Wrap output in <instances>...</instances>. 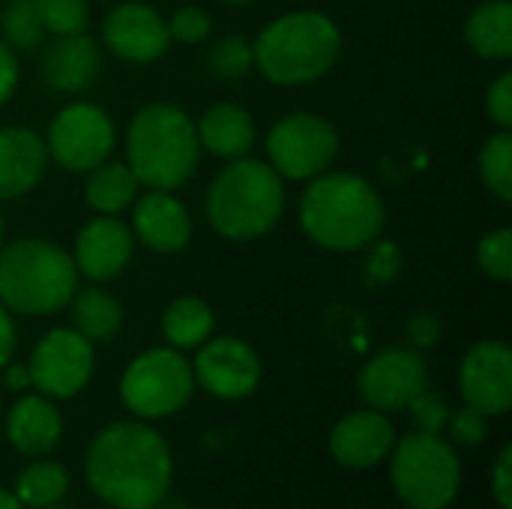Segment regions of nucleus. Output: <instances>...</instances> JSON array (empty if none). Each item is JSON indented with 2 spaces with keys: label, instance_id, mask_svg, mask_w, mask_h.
<instances>
[{
  "label": "nucleus",
  "instance_id": "nucleus-1",
  "mask_svg": "<svg viewBox=\"0 0 512 509\" xmlns=\"http://www.w3.org/2000/svg\"><path fill=\"white\" fill-rule=\"evenodd\" d=\"M84 477L111 509H156L174 480L168 441L144 420L111 423L87 447Z\"/></svg>",
  "mask_w": 512,
  "mask_h": 509
},
{
  "label": "nucleus",
  "instance_id": "nucleus-2",
  "mask_svg": "<svg viewBox=\"0 0 512 509\" xmlns=\"http://www.w3.org/2000/svg\"><path fill=\"white\" fill-rule=\"evenodd\" d=\"M387 207L378 189L351 171H324L309 180L300 201L303 234L327 252H363L384 234Z\"/></svg>",
  "mask_w": 512,
  "mask_h": 509
},
{
  "label": "nucleus",
  "instance_id": "nucleus-3",
  "mask_svg": "<svg viewBox=\"0 0 512 509\" xmlns=\"http://www.w3.org/2000/svg\"><path fill=\"white\" fill-rule=\"evenodd\" d=\"M210 228L234 243L267 237L285 213V180L270 162L243 156L228 162L204 198Z\"/></svg>",
  "mask_w": 512,
  "mask_h": 509
},
{
  "label": "nucleus",
  "instance_id": "nucleus-4",
  "mask_svg": "<svg viewBox=\"0 0 512 509\" xmlns=\"http://www.w3.org/2000/svg\"><path fill=\"white\" fill-rule=\"evenodd\" d=\"M342 51V30L315 9H300L270 21L252 42L255 66L279 87H303L324 78Z\"/></svg>",
  "mask_w": 512,
  "mask_h": 509
},
{
  "label": "nucleus",
  "instance_id": "nucleus-5",
  "mask_svg": "<svg viewBox=\"0 0 512 509\" xmlns=\"http://www.w3.org/2000/svg\"><path fill=\"white\" fill-rule=\"evenodd\" d=\"M126 156L141 186L165 192L180 189L201 162L195 120L171 102L138 108L126 129Z\"/></svg>",
  "mask_w": 512,
  "mask_h": 509
},
{
  "label": "nucleus",
  "instance_id": "nucleus-6",
  "mask_svg": "<svg viewBox=\"0 0 512 509\" xmlns=\"http://www.w3.org/2000/svg\"><path fill=\"white\" fill-rule=\"evenodd\" d=\"M75 291V261L57 243L21 237L0 246V303L12 315L48 318L66 309Z\"/></svg>",
  "mask_w": 512,
  "mask_h": 509
},
{
  "label": "nucleus",
  "instance_id": "nucleus-7",
  "mask_svg": "<svg viewBox=\"0 0 512 509\" xmlns=\"http://www.w3.org/2000/svg\"><path fill=\"white\" fill-rule=\"evenodd\" d=\"M390 480L399 501L411 509H447L462 486L456 447L441 435L411 432L390 450Z\"/></svg>",
  "mask_w": 512,
  "mask_h": 509
},
{
  "label": "nucleus",
  "instance_id": "nucleus-8",
  "mask_svg": "<svg viewBox=\"0 0 512 509\" xmlns=\"http://www.w3.org/2000/svg\"><path fill=\"white\" fill-rule=\"evenodd\" d=\"M195 393L192 363L171 345L141 351L120 375V402L135 420H165Z\"/></svg>",
  "mask_w": 512,
  "mask_h": 509
},
{
  "label": "nucleus",
  "instance_id": "nucleus-9",
  "mask_svg": "<svg viewBox=\"0 0 512 509\" xmlns=\"http://www.w3.org/2000/svg\"><path fill=\"white\" fill-rule=\"evenodd\" d=\"M264 150L270 168L282 180H312L330 171L339 156V132L321 114L294 111L273 123Z\"/></svg>",
  "mask_w": 512,
  "mask_h": 509
},
{
  "label": "nucleus",
  "instance_id": "nucleus-10",
  "mask_svg": "<svg viewBox=\"0 0 512 509\" xmlns=\"http://www.w3.org/2000/svg\"><path fill=\"white\" fill-rule=\"evenodd\" d=\"M114 144H117L114 120L105 108L93 102L63 105L51 117V126L45 135L48 156L72 174H81V171L87 174L90 168L105 162Z\"/></svg>",
  "mask_w": 512,
  "mask_h": 509
},
{
  "label": "nucleus",
  "instance_id": "nucleus-11",
  "mask_svg": "<svg viewBox=\"0 0 512 509\" xmlns=\"http://www.w3.org/2000/svg\"><path fill=\"white\" fill-rule=\"evenodd\" d=\"M30 387L48 399L78 396L96 369L93 345L72 327L48 330L30 354Z\"/></svg>",
  "mask_w": 512,
  "mask_h": 509
},
{
  "label": "nucleus",
  "instance_id": "nucleus-12",
  "mask_svg": "<svg viewBox=\"0 0 512 509\" xmlns=\"http://www.w3.org/2000/svg\"><path fill=\"white\" fill-rule=\"evenodd\" d=\"M360 396L369 408L381 414H396L411 405L426 387H429V369L420 351L411 345L402 348H384L378 351L363 369H360Z\"/></svg>",
  "mask_w": 512,
  "mask_h": 509
},
{
  "label": "nucleus",
  "instance_id": "nucleus-13",
  "mask_svg": "<svg viewBox=\"0 0 512 509\" xmlns=\"http://www.w3.org/2000/svg\"><path fill=\"white\" fill-rule=\"evenodd\" d=\"M192 375L195 387H201L204 393L225 402H237L258 390L261 360L255 348L237 336H210L192 360Z\"/></svg>",
  "mask_w": 512,
  "mask_h": 509
},
{
  "label": "nucleus",
  "instance_id": "nucleus-14",
  "mask_svg": "<svg viewBox=\"0 0 512 509\" xmlns=\"http://www.w3.org/2000/svg\"><path fill=\"white\" fill-rule=\"evenodd\" d=\"M459 396L483 417H504L512 408V351L501 339L474 345L459 366Z\"/></svg>",
  "mask_w": 512,
  "mask_h": 509
},
{
  "label": "nucleus",
  "instance_id": "nucleus-15",
  "mask_svg": "<svg viewBox=\"0 0 512 509\" xmlns=\"http://www.w3.org/2000/svg\"><path fill=\"white\" fill-rule=\"evenodd\" d=\"M102 39L114 57H120L126 63H141V66L159 60L171 45L165 18L153 6L135 3V0L117 3L105 15Z\"/></svg>",
  "mask_w": 512,
  "mask_h": 509
},
{
  "label": "nucleus",
  "instance_id": "nucleus-16",
  "mask_svg": "<svg viewBox=\"0 0 512 509\" xmlns=\"http://www.w3.org/2000/svg\"><path fill=\"white\" fill-rule=\"evenodd\" d=\"M69 255L78 276H87L90 282H111L129 267L135 255L132 228L117 216H96L75 234Z\"/></svg>",
  "mask_w": 512,
  "mask_h": 509
},
{
  "label": "nucleus",
  "instance_id": "nucleus-17",
  "mask_svg": "<svg viewBox=\"0 0 512 509\" xmlns=\"http://www.w3.org/2000/svg\"><path fill=\"white\" fill-rule=\"evenodd\" d=\"M129 228L135 243L159 255H177L192 240V216L186 204L165 189H147L135 198Z\"/></svg>",
  "mask_w": 512,
  "mask_h": 509
},
{
  "label": "nucleus",
  "instance_id": "nucleus-18",
  "mask_svg": "<svg viewBox=\"0 0 512 509\" xmlns=\"http://www.w3.org/2000/svg\"><path fill=\"white\" fill-rule=\"evenodd\" d=\"M396 444V429L387 414L375 408L354 411L342 417L330 432V456L351 471H366L381 465Z\"/></svg>",
  "mask_w": 512,
  "mask_h": 509
},
{
  "label": "nucleus",
  "instance_id": "nucleus-19",
  "mask_svg": "<svg viewBox=\"0 0 512 509\" xmlns=\"http://www.w3.org/2000/svg\"><path fill=\"white\" fill-rule=\"evenodd\" d=\"M102 72V48L84 30L72 36H57L39 60V75L54 93H87Z\"/></svg>",
  "mask_w": 512,
  "mask_h": 509
},
{
  "label": "nucleus",
  "instance_id": "nucleus-20",
  "mask_svg": "<svg viewBox=\"0 0 512 509\" xmlns=\"http://www.w3.org/2000/svg\"><path fill=\"white\" fill-rule=\"evenodd\" d=\"M45 138L27 126L0 129V201H12L39 186L48 171Z\"/></svg>",
  "mask_w": 512,
  "mask_h": 509
},
{
  "label": "nucleus",
  "instance_id": "nucleus-21",
  "mask_svg": "<svg viewBox=\"0 0 512 509\" xmlns=\"http://www.w3.org/2000/svg\"><path fill=\"white\" fill-rule=\"evenodd\" d=\"M6 438L9 444L30 456V459H42L48 456L60 438H63V417L57 411V405L42 396V393H27L21 396L6 417Z\"/></svg>",
  "mask_w": 512,
  "mask_h": 509
},
{
  "label": "nucleus",
  "instance_id": "nucleus-22",
  "mask_svg": "<svg viewBox=\"0 0 512 509\" xmlns=\"http://www.w3.org/2000/svg\"><path fill=\"white\" fill-rule=\"evenodd\" d=\"M198 144L216 159L234 162L249 156L255 147V120L246 108L234 102H216L210 105L201 120H195Z\"/></svg>",
  "mask_w": 512,
  "mask_h": 509
},
{
  "label": "nucleus",
  "instance_id": "nucleus-23",
  "mask_svg": "<svg viewBox=\"0 0 512 509\" xmlns=\"http://www.w3.org/2000/svg\"><path fill=\"white\" fill-rule=\"evenodd\" d=\"M72 330L81 333L90 345L114 342L123 330V306L114 294L102 288H81L69 300Z\"/></svg>",
  "mask_w": 512,
  "mask_h": 509
},
{
  "label": "nucleus",
  "instance_id": "nucleus-24",
  "mask_svg": "<svg viewBox=\"0 0 512 509\" xmlns=\"http://www.w3.org/2000/svg\"><path fill=\"white\" fill-rule=\"evenodd\" d=\"M138 177L126 162H99L87 171L84 183V201L99 216H120L129 210L138 198Z\"/></svg>",
  "mask_w": 512,
  "mask_h": 509
},
{
  "label": "nucleus",
  "instance_id": "nucleus-25",
  "mask_svg": "<svg viewBox=\"0 0 512 509\" xmlns=\"http://www.w3.org/2000/svg\"><path fill=\"white\" fill-rule=\"evenodd\" d=\"M465 39L483 60L512 57V3L486 0L465 21Z\"/></svg>",
  "mask_w": 512,
  "mask_h": 509
},
{
  "label": "nucleus",
  "instance_id": "nucleus-26",
  "mask_svg": "<svg viewBox=\"0 0 512 509\" xmlns=\"http://www.w3.org/2000/svg\"><path fill=\"white\" fill-rule=\"evenodd\" d=\"M213 327H216V315L210 303L192 294L171 300L168 309L162 312V336L177 351L201 348L213 336Z\"/></svg>",
  "mask_w": 512,
  "mask_h": 509
},
{
  "label": "nucleus",
  "instance_id": "nucleus-27",
  "mask_svg": "<svg viewBox=\"0 0 512 509\" xmlns=\"http://www.w3.org/2000/svg\"><path fill=\"white\" fill-rule=\"evenodd\" d=\"M15 498L24 509H48L69 495V471L60 462L33 459L15 480Z\"/></svg>",
  "mask_w": 512,
  "mask_h": 509
},
{
  "label": "nucleus",
  "instance_id": "nucleus-28",
  "mask_svg": "<svg viewBox=\"0 0 512 509\" xmlns=\"http://www.w3.org/2000/svg\"><path fill=\"white\" fill-rule=\"evenodd\" d=\"M480 168V180L483 186L501 201L510 204L512 201V135L510 129H498L480 150L477 159Z\"/></svg>",
  "mask_w": 512,
  "mask_h": 509
},
{
  "label": "nucleus",
  "instance_id": "nucleus-29",
  "mask_svg": "<svg viewBox=\"0 0 512 509\" xmlns=\"http://www.w3.org/2000/svg\"><path fill=\"white\" fill-rule=\"evenodd\" d=\"M45 36L36 0H9L0 12V39L12 51H33Z\"/></svg>",
  "mask_w": 512,
  "mask_h": 509
},
{
  "label": "nucleus",
  "instance_id": "nucleus-30",
  "mask_svg": "<svg viewBox=\"0 0 512 509\" xmlns=\"http://www.w3.org/2000/svg\"><path fill=\"white\" fill-rule=\"evenodd\" d=\"M255 66L252 42L243 36H225L207 51V69L222 81H240Z\"/></svg>",
  "mask_w": 512,
  "mask_h": 509
},
{
  "label": "nucleus",
  "instance_id": "nucleus-31",
  "mask_svg": "<svg viewBox=\"0 0 512 509\" xmlns=\"http://www.w3.org/2000/svg\"><path fill=\"white\" fill-rule=\"evenodd\" d=\"M366 258H363V282L369 288H387L399 279L402 267H405V258H402V249L393 243V240H372L366 249Z\"/></svg>",
  "mask_w": 512,
  "mask_h": 509
},
{
  "label": "nucleus",
  "instance_id": "nucleus-32",
  "mask_svg": "<svg viewBox=\"0 0 512 509\" xmlns=\"http://www.w3.org/2000/svg\"><path fill=\"white\" fill-rule=\"evenodd\" d=\"M36 9H39L45 33H54V36L84 33L90 21L87 0H36Z\"/></svg>",
  "mask_w": 512,
  "mask_h": 509
},
{
  "label": "nucleus",
  "instance_id": "nucleus-33",
  "mask_svg": "<svg viewBox=\"0 0 512 509\" xmlns=\"http://www.w3.org/2000/svg\"><path fill=\"white\" fill-rule=\"evenodd\" d=\"M477 264L480 270L495 279V282H510L512 279V231L510 228H495L480 237L477 243Z\"/></svg>",
  "mask_w": 512,
  "mask_h": 509
},
{
  "label": "nucleus",
  "instance_id": "nucleus-34",
  "mask_svg": "<svg viewBox=\"0 0 512 509\" xmlns=\"http://www.w3.org/2000/svg\"><path fill=\"white\" fill-rule=\"evenodd\" d=\"M405 411H408V417L414 423V432H426V435H444L447 420L453 414L450 402L444 396L432 393L429 387L417 399H411V405Z\"/></svg>",
  "mask_w": 512,
  "mask_h": 509
},
{
  "label": "nucleus",
  "instance_id": "nucleus-35",
  "mask_svg": "<svg viewBox=\"0 0 512 509\" xmlns=\"http://www.w3.org/2000/svg\"><path fill=\"white\" fill-rule=\"evenodd\" d=\"M165 24H168L171 42L177 39V42H183V45H198V42H204V39L210 36V30H213V18H210V12L201 9V6H180Z\"/></svg>",
  "mask_w": 512,
  "mask_h": 509
},
{
  "label": "nucleus",
  "instance_id": "nucleus-36",
  "mask_svg": "<svg viewBox=\"0 0 512 509\" xmlns=\"http://www.w3.org/2000/svg\"><path fill=\"white\" fill-rule=\"evenodd\" d=\"M447 432H450V441L456 447H465V450L480 447L486 441V435H489V417H483L480 411H474V408L465 405L462 411H453L450 414Z\"/></svg>",
  "mask_w": 512,
  "mask_h": 509
},
{
  "label": "nucleus",
  "instance_id": "nucleus-37",
  "mask_svg": "<svg viewBox=\"0 0 512 509\" xmlns=\"http://www.w3.org/2000/svg\"><path fill=\"white\" fill-rule=\"evenodd\" d=\"M486 111L498 129H512V72H501L486 90Z\"/></svg>",
  "mask_w": 512,
  "mask_h": 509
},
{
  "label": "nucleus",
  "instance_id": "nucleus-38",
  "mask_svg": "<svg viewBox=\"0 0 512 509\" xmlns=\"http://www.w3.org/2000/svg\"><path fill=\"white\" fill-rule=\"evenodd\" d=\"M405 333H408V342L414 351H426L441 339V321L432 312H417V315H411Z\"/></svg>",
  "mask_w": 512,
  "mask_h": 509
},
{
  "label": "nucleus",
  "instance_id": "nucleus-39",
  "mask_svg": "<svg viewBox=\"0 0 512 509\" xmlns=\"http://www.w3.org/2000/svg\"><path fill=\"white\" fill-rule=\"evenodd\" d=\"M492 495L501 509H512V447L507 444L498 453L495 471H492Z\"/></svg>",
  "mask_w": 512,
  "mask_h": 509
},
{
  "label": "nucleus",
  "instance_id": "nucleus-40",
  "mask_svg": "<svg viewBox=\"0 0 512 509\" xmlns=\"http://www.w3.org/2000/svg\"><path fill=\"white\" fill-rule=\"evenodd\" d=\"M15 87H18V57L0 39V105H6L12 99Z\"/></svg>",
  "mask_w": 512,
  "mask_h": 509
},
{
  "label": "nucleus",
  "instance_id": "nucleus-41",
  "mask_svg": "<svg viewBox=\"0 0 512 509\" xmlns=\"http://www.w3.org/2000/svg\"><path fill=\"white\" fill-rule=\"evenodd\" d=\"M15 354V324H12V312L0 303V369L12 360Z\"/></svg>",
  "mask_w": 512,
  "mask_h": 509
},
{
  "label": "nucleus",
  "instance_id": "nucleus-42",
  "mask_svg": "<svg viewBox=\"0 0 512 509\" xmlns=\"http://www.w3.org/2000/svg\"><path fill=\"white\" fill-rule=\"evenodd\" d=\"M3 384H6V390H12V393H24L27 387H30V369H27V363H6L3 369Z\"/></svg>",
  "mask_w": 512,
  "mask_h": 509
},
{
  "label": "nucleus",
  "instance_id": "nucleus-43",
  "mask_svg": "<svg viewBox=\"0 0 512 509\" xmlns=\"http://www.w3.org/2000/svg\"><path fill=\"white\" fill-rule=\"evenodd\" d=\"M0 509H24V507H21V501L15 498V492H9V489H3V486H0Z\"/></svg>",
  "mask_w": 512,
  "mask_h": 509
},
{
  "label": "nucleus",
  "instance_id": "nucleus-44",
  "mask_svg": "<svg viewBox=\"0 0 512 509\" xmlns=\"http://www.w3.org/2000/svg\"><path fill=\"white\" fill-rule=\"evenodd\" d=\"M6 243V222H3V213H0V246Z\"/></svg>",
  "mask_w": 512,
  "mask_h": 509
},
{
  "label": "nucleus",
  "instance_id": "nucleus-45",
  "mask_svg": "<svg viewBox=\"0 0 512 509\" xmlns=\"http://www.w3.org/2000/svg\"><path fill=\"white\" fill-rule=\"evenodd\" d=\"M228 6H249V3H255V0H225Z\"/></svg>",
  "mask_w": 512,
  "mask_h": 509
},
{
  "label": "nucleus",
  "instance_id": "nucleus-46",
  "mask_svg": "<svg viewBox=\"0 0 512 509\" xmlns=\"http://www.w3.org/2000/svg\"><path fill=\"white\" fill-rule=\"evenodd\" d=\"M48 509H66V507H60V504H57V507H48Z\"/></svg>",
  "mask_w": 512,
  "mask_h": 509
}]
</instances>
